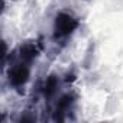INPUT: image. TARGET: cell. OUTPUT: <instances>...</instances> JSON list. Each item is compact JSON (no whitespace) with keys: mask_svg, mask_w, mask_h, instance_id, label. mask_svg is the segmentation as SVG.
<instances>
[{"mask_svg":"<svg viewBox=\"0 0 123 123\" xmlns=\"http://www.w3.org/2000/svg\"><path fill=\"white\" fill-rule=\"evenodd\" d=\"M75 26H77V22H75L70 15H59V16L56 18L55 29H56V35H59V36L71 33Z\"/></svg>","mask_w":123,"mask_h":123,"instance_id":"cell-1","label":"cell"}]
</instances>
